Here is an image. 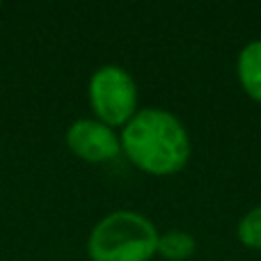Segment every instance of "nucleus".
Returning a JSON list of instances; mask_svg holds the SVG:
<instances>
[{"instance_id":"nucleus-2","label":"nucleus","mask_w":261,"mask_h":261,"mask_svg":"<svg viewBox=\"0 0 261 261\" xmlns=\"http://www.w3.org/2000/svg\"><path fill=\"white\" fill-rule=\"evenodd\" d=\"M158 227L151 218L130 208L110 211L87 234L90 261H151L158 248Z\"/></svg>"},{"instance_id":"nucleus-1","label":"nucleus","mask_w":261,"mask_h":261,"mask_svg":"<svg viewBox=\"0 0 261 261\" xmlns=\"http://www.w3.org/2000/svg\"><path fill=\"white\" fill-rule=\"evenodd\" d=\"M122 153L135 170L149 176L179 174L193 156L186 124L165 108H140L119 128Z\"/></svg>"},{"instance_id":"nucleus-7","label":"nucleus","mask_w":261,"mask_h":261,"mask_svg":"<svg viewBox=\"0 0 261 261\" xmlns=\"http://www.w3.org/2000/svg\"><path fill=\"white\" fill-rule=\"evenodd\" d=\"M236 239L245 248L261 250V204L241 216L239 225H236Z\"/></svg>"},{"instance_id":"nucleus-5","label":"nucleus","mask_w":261,"mask_h":261,"mask_svg":"<svg viewBox=\"0 0 261 261\" xmlns=\"http://www.w3.org/2000/svg\"><path fill=\"white\" fill-rule=\"evenodd\" d=\"M236 78L245 96L261 106V39H252L236 55Z\"/></svg>"},{"instance_id":"nucleus-4","label":"nucleus","mask_w":261,"mask_h":261,"mask_svg":"<svg viewBox=\"0 0 261 261\" xmlns=\"http://www.w3.org/2000/svg\"><path fill=\"white\" fill-rule=\"evenodd\" d=\"M64 144L73 156L90 165L110 163L122 156L119 130L110 128L108 124L94 117H81L69 124V128L64 130Z\"/></svg>"},{"instance_id":"nucleus-3","label":"nucleus","mask_w":261,"mask_h":261,"mask_svg":"<svg viewBox=\"0 0 261 261\" xmlns=\"http://www.w3.org/2000/svg\"><path fill=\"white\" fill-rule=\"evenodd\" d=\"M87 101L94 119L110 128H122L140 110L138 83L119 64H101L87 81Z\"/></svg>"},{"instance_id":"nucleus-6","label":"nucleus","mask_w":261,"mask_h":261,"mask_svg":"<svg viewBox=\"0 0 261 261\" xmlns=\"http://www.w3.org/2000/svg\"><path fill=\"white\" fill-rule=\"evenodd\" d=\"M197 250V241L186 229H167L158 236L156 257L165 261H188Z\"/></svg>"}]
</instances>
